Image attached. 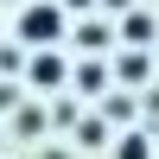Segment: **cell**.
<instances>
[{
	"label": "cell",
	"instance_id": "1",
	"mask_svg": "<svg viewBox=\"0 0 159 159\" xmlns=\"http://www.w3.org/2000/svg\"><path fill=\"white\" fill-rule=\"evenodd\" d=\"M13 32H19L32 51H57V45H64V32H70V19H64L57 0H32V7L19 13V25H13Z\"/></svg>",
	"mask_w": 159,
	"mask_h": 159
},
{
	"label": "cell",
	"instance_id": "2",
	"mask_svg": "<svg viewBox=\"0 0 159 159\" xmlns=\"http://www.w3.org/2000/svg\"><path fill=\"white\" fill-rule=\"evenodd\" d=\"M25 76H32L38 89H57V83H64V57H57V51H38V57L25 64Z\"/></svg>",
	"mask_w": 159,
	"mask_h": 159
},
{
	"label": "cell",
	"instance_id": "3",
	"mask_svg": "<svg viewBox=\"0 0 159 159\" xmlns=\"http://www.w3.org/2000/svg\"><path fill=\"white\" fill-rule=\"evenodd\" d=\"M115 159H153V140L147 134H121L115 140Z\"/></svg>",
	"mask_w": 159,
	"mask_h": 159
},
{
	"label": "cell",
	"instance_id": "4",
	"mask_svg": "<svg viewBox=\"0 0 159 159\" xmlns=\"http://www.w3.org/2000/svg\"><path fill=\"white\" fill-rule=\"evenodd\" d=\"M121 38H127V45H147V38H153V19H147V13H127V19H121Z\"/></svg>",
	"mask_w": 159,
	"mask_h": 159
},
{
	"label": "cell",
	"instance_id": "5",
	"mask_svg": "<svg viewBox=\"0 0 159 159\" xmlns=\"http://www.w3.org/2000/svg\"><path fill=\"white\" fill-rule=\"evenodd\" d=\"M102 121H134V102H127V96H108V102H102Z\"/></svg>",
	"mask_w": 159,
	"mask_h": 159
},
{
	"label": "cell",
	"instance_id": "6",
	"mask_svg": "<svg viewBox=\"0 0 159 159\" xmlns=\"http://www.w3.org/2000/svg\"><path fill=\"white\" fill-rule=\"evenodd\" d=\"M121 83H147V57H140V51L121 57Z\"/></svg>",
	"mask_w": 159,
	"mask_h": 159
},
{
	"label": "cell",
	"instance_id": "7",
	"mask_svg": "<svg viewBox=\"0 0 159 159\" xmlns=\"http://www.w3.org/2000/svg\"><path fill=\"white\" fill-rule=\"evenodd\" d=\"M76 140H83V147H108V121H83Z\"/></svg>",
	"mask_w": 159,
	"mask_h": 159
},
{
	"label": "cell",
	"instance_id": "8",
	"mask_svg": "<svg viewBox=\"0 0 159 159\" xmlns=\"http://www.w3.org/2000/svg\"><path fill=\"white\" fill-rule=\"evenodd\" d=\"M76 45H83V51H102V45H108V25H83V32H76Z\"/></svg>",
	"mask_w": 159,
	"mask_h": 159
},
{
	"label": "cell",
	"instance_id": "9",
	"mask_svg": "<svg viewBox=\"0 0 159 159\" xmlns=\"http://www.w3.org/2000/svg\"><path fill=\"white\" fill-rule=\"evenodd\" d=\"M76 83H83V89H89V96H96V89H102V83H108V70H102V64H83V70H76Z\"/></svg>",
	"mask_w": 159,
	"mask_h": 159
},
{
	"label": "cell",
	"instance_id": "10",
	"mask_svg": "<svg viewBox=\"0 0 159 159\" xmlns=\"http://www.w3.org/2000/svg\"><path fill=\"white\" fill-rule=\"evenodd\" d=\"M102 7H108V13H127V0H102Z\"/></svg>",
	"mask_w": 159,
	"mask_h": 159
},
{
	"label": "cell",
	"instance_id": "11",
	"mask_svg": "<svg viewBox=\"0 0 159 159\" xmlns=\"http://www.w3.org/2000/svg\"><path fill=\"white\" fill-rule=\"evenodd\" d=\"M45 159H70V153H57V147H51V153H45Z\"/></svg>",
	"mask_w": 159,
	"mask_h": 159
},
{
	"label": "cell",
	"instance_id": "12",
	"mask_svg": "<svg viewBox=\"0 0 159 159\" xmlns=\"http://www.w3.org/2000/svg\"><path fill=\"white\" fill-rule=\"evenodd\" d=\"M64 7H89V0H64Z\"/></svg>",
	"mask_w": 159,
	"mask_h": 159
}]
</instances>
